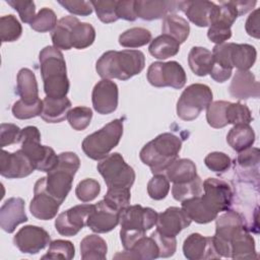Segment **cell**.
Here are the masks:
<instances>
[{"mask_svg":"<svg viewBox=\"0 0 260 260\" xmlns=\"http://www.w3.org/2000/svg\"><path fill=\"white\" fill-rule=\"evenodd\" d=\"M246 31L249 36L259 39L260 37V27H259V9H254L251 14L248 16L245 24Z\"/></svg>","mask_w":260,"mask_h":260,"instance_id":"be15d7a7","label":"cell"},{"mask_svg":"<svg viewBox=\"0 0 260 260\" xmlns=\"http://www.w3.org/2000/svg\"><path fill=\"white\" fill-rule=\"evenodd\" d=\"M92 118V111L90 108L78 106L70 109L67 114V120L70 126L76 131H82L88 127Z\"/></svg>","mask_w":260,"mask_h":260,"instance_id":"c3c4849f","label":"cell"},{"mask_svg":"<svg viewBox=\"0 0 260 260\" xmlns=\"http://www.w3.org/2000/svg\"><path fill=\"white\" fill-rule=\"evenodd\" d=\"M118 98L117 84L111 79H102L92 89L91 101L93 109L101 115L111 114L118 107Z\"/></svg>","mask_w":260,"mask_h":260,"instance_id":"ac0fdd59","label":"cell"},{"mask_svg":"<svg viewBox=\"0 0 260 260\" xmlns=\"http://www.w3.org/2000/svg\"><path fill=\"white\" fill-rule=\"evenodd\" d=\"M7 3L14 8L24 23H30L36 16V4L34 1L26 0H7Z\"/></svg>","mask_w":260,"mask_h":260,"instance_id":"6f0895ef","label":"cell"},{"mask_svg":"<svg viewBox=\"0 0 260 260\" xmlns=\"http://www.w3.org/2000/svg\"><path fill=\"white\" fill-rule=\"evenodd\" d=\"M58 3L62 5L67 11L72 14L80 15V16H87L92 12V5L89 1H76V0H59Z\"/></svg>","mask_w":260,"mask_h":260,"instance_id":"91938a15","label":"cell"},{"mask_svg":"<svg viewBox=\"0 0 260 260\" xmlns=\"http://www.w3.org/2000/svg\"><path fill=\"white\" fill-rule=\"evenodd\" d=\"M21 129L11 123H2L0 126V146L18 143L20 139Z\"/></svg>","mask_w":260,"mask_h":260,"instance_id":"680465c9","label":"cell"},{"mask_svg":"<svg viewBox=\"0 0 260 260\" xmlns=\"http://www.w3.org/2000/svg\"><path fill=\"white\" fill-rule=\"evenodd\" d=\"M179 1L166 0H139L135 1L136 16L143 20L165 18L178 10Z\"/></svg>","mask_w":260,"mask_h":260,"instance_id":"603a6c76","label":"cell"},{"mask_svg":"<svg viewBox=\"0 0 260 260\" xmlns=\"http://www.w3.org/2000/svg\"><path fill=\"white\" fill-rule=\"evenodd\" d=\"M43 107V101L40 99L32 104H26L22 100H18L13 104L11 112L16 119L26 120L41 116Z\"/></svg>","mask_w":260,"mask_h":260,"instance_id":"7dc6e473","label":"cell"},{"mask_svg":"<svg viewBox=\"0 0 260 260\" xmlns=\"http://www.w3.org/2000/svg\"><path fill=\"white\" fill-rule=\"evenodd\" d=\"M117 16L128 21H134L137 16L135 12V1L126 0V1H117Z\"/></svg>","mask_w":260,"mask_h":260,"instance_id":"94428289","label":"cell"},{"mask_svg":"<svg viewBox=\"0 0 260 260\" xmlns=\"http://www.w3.org/2000/svg\"><path fill=\"white\" fill-rule=\"evenodd\" d=\"M107 251L106 241L98 235H88L80 242V255L83 260H104Z\"/></svg>","mask_w":260,"mask_h":260,"instance_id":"d590c367","label":"cell"},{"mask_svg":"<svg viewBox=\"0 0 260 260\" xmlns=\"http://www.w3.org/2000/svg\"><path fill=\"white\" fill-rule=\"evenodd\" d=\"M17 93L26 104H32L39 100V87L35 73L28 68H22L17 73Z\"/></svg>","mask_w":260,"mask_h":260,"instance_id":"f546056e","label":"cell"},{"mask_svg":"<svg viewBox=\"0 0 260 260\" xmlns=\"http://www.w3.org/2000/svg\"><path fill=\"white\" fill-rule=\"evenodd\" d=\"M213 94L210 87L202 83L187 86L177 103V115L184 121L195 120L199 114L212 103Z\"/></svg>","mask_w":260,"mask_h":260,"instance_id":"9c48e42d","label":"cell"},{"mask_svg":"<svg viewBox=\"0 0 260 260\" xmlns=\"http://www.w3.org/2000/svg\"><path fill=\"white\" fill-rule=\"evenodd\" d=\"M159 257V249L155 241L151 237L143 236L140 238L130 250H125L124 253H119L114 258H130L150 260Z\"/></svg>","mask_w":260,"mask_h":260,"instance_id":"83f0119b","label":"cell"},{"mask_svg":"<svg viewBox=\"0 0 260 260\" xmlns=\"http://www.w3.org/2000/svg\"><path fill=\"white\" fill-rule=\"evenodd\" d=\"M257 51L254 46L249 44L231 43L230 58L233 68L238 70H249L255 63Z\"/></svg>","mask_w":260,"mask_h":260,"instance_id":"4dcf8cb0","label":"cell"},{"mask_svg":"<svg viewBox=\"0 0 260 260\" xmlns=\"http://www.w3.org/2000/svg\"><path fill=\"white\" fill-rule=\"evenodd\" d=\"M182 140L177 135L166 132L157 135L140 150L141 161L150 168L153 175L164 174L170 165L178 158Z\"/></svg>","mask_w":260,"mask_h":260,"instance_id":"277c9868","label":"cell"},{"mask_svg":"<svg viewBox=\"0 0 260 260\" xmlns=\"http://www.w3.org/2000/svg\"><path fill=\"white\" fill-rule=\"evenodd\" d=\"M39 61L46 96L65 98L70 84L62 52L54 46H47L40 52Z\"/></svg>","mask_w":260,"mask_h":260,"instance_id":"7a4b0ae2","label":"cell"},{"mask_svg":"<svg viewBox=\"0 0 260 260\" xmlns=\"http://www.w3.org/2000/svg\"><path fill=\"white\" fill-rule=\"evenodd\" d=\"M30 159L21 149L15 152L1 151L0 155V174L7 179H20L27 177L35 171Z\"/></svg>","mask_w":260,"mask_h":260,"instance_id":"2e32d148","label":"cell"},{"mask_svg":"<svg viewBox=\"0 0 260 260\" xmlns=\"http://www.w3.org/2000/svg\"><path fill=\"white\" fill-rule=\"evenodd\" d=\"M123 135V119H115L100 130L87 135L82 141V150L87 157L101 160L109 155Z\"/></svg>","mask_w":260,"mask_h":260,"instance_id":"8992f818","label":"cell"},{"mask_svg":"<svg viewBox=\"0 0 260 260\" xmlns=\"http://www.w3.org/2000/svg\"><path fill=\"white\" fill-rule=\"evenodd\" d=\"M165 175L174 184L187 183L198 176L195 164L189 158H177L165 171Z\"/></svg>","mask_w":260,"mask_h":260,"instance_id":"f1b7e54d","label":"cell"},{"mask_svg":"<svg viewBox=\"0 0 260 260\" xmlns=\"http://www.w3.org/2000/svg\"><path fill=\"white\" fill-rule=\"evenodd\" d=\"M260 160V151L257 147H249L245 150L239 152L237 157V162L239 169L242 172H249L253 169L258 170V165Z\"/></svg>","mask_w":260,"mask_h":260,"instance_id":"f5cc1de1","label":"cell"},{"mask_svg":"<svg viewBox=\"0 0 260 260\" xmlns=\"http://www.w3.org/2000/svg\"><path fill=\"white\" fill-rule=\"evenodd\" d=\"M231 258L233 259H258L255 241L246 225L239 229L231 240Z\"/></svg>","mask_w":260,"mask_h":260,"instance_id":"484cf974","label":"cell"},{"mask_svg":"<svg viewBox=\"0 0 260 260\" xmlns=\"http://www.w3.org/2000/svg\"><path fill=\"white\" fill-rule=\"evenodd\" d=\"M182 208L185 210L191 220H194L197 223H208L214 220L218 215L207 207L201 196L182 201Z\"/></svg>","mask_w":260,"mask_h":260,"instance_id":"836d02e7","label":"cell"},{"mask_svg":"<svg viewBox=\"0 0 260 260\" xmlns=\"http://www.w3.org/2000/svg\"><path fill=\"white\" fill-rule=\"evenodd\" d=\"M231 43H222L215 45L212 50L213 67L210 76L216 82L226 81L233 73V65L230 58Z\"/></svg>","mask_w":260,"mask_h":260,"instance_id":"d4e9b609","label":"cell"},{"mask_svg":"<svg viewBox=\"0 0 260 260\" xmlns=\"http://www.w3.org/2000/svg\"><path fill=\"white\" fill-rule=\"evenodd\" d=\"M229 103L230 102L226 101H215L208 106L206 109V120L209 126L219 129L229 125L225 118V112Z\"/></svg>","mask_w":260,"mask_h":260,"instance_id":"7bdbcfd3","label":"cell"},{"mask_svg":"<svg viewBox=\"0 0 260 260\" xmlns=\"http://www.w3.org/2000/svg\"><path fill=\"white\" fill-rule=\"evenodd\" d=\"M233 3L238 11L239 16L251 11L257 4L256 1H233Z\"/></svg>","mask_w":260,"mask_h":260,"instance_id":"e7e4bbea","label":"cell"},{"mask_svg":"<svg viewBox=\"0 0 260 260\" xmlns=\"http://www.w3.org/2000/svg\"><path fill=\"white\" fill-rule=\"evenodd\" d=\"M229 145L240 152L251 147L255 142V132L249 124L234 125L226 135Z\"/></svg>","mask_w":260,"mask_h":260,"instance_id":"1f68e13d","label":"cell"},{"mask_svg":"<svg viewBox=\"0 0 260 260\" xmlns=\"http://www.w3.org/2000/svg\"><path fill=\"white\" fill-rule=\"evenodd\" d=\"M27 219L24 201L19 197L7 199L0 208V226L8 234L13 233L18 224L27 221Z\"/></svg>","mask_w":260,"mask_h":260,"instance_id":"44dd1931","label":"cell"},{"mask_svg":"<svg viewBox=\"0 0 260 260\" xmlns=\"http://www.w3.org/2000/svg\"><path fill=\"white\" fill-rule=\"evenodd\" d=\"M180 44L168 35H160L150 42L148 51L156 59L165 60L179 53Z\"/></svg>","mask_w":260,"mask_h":260,"instance_id":"74e56055","label":"cell"},{"mask_svg":"<svg viewBox=\"0 0 260 260\" xmlns=\"http://www.w3.org/2000/svg\"><path fill=\"white\" fill-rule=\"evenodd\" d=\"M96 169L104 178L108 189H130L135 181V172L119 152L101 159Z\"/></svg>","mask_w":260,"mask_h":260,"instance_id":"ba28073f","label":"cell"},{"mask_svg":"<svg viewBox=\"0 0 260 260\" xmlns=\"http://www.w3.org/2000/svg\"><path fill=\"white\" fill-rule=\"evenodd\" d=\"M190 69L198 76L210 74L213 67L212 53L203 47H193L188 55Z\"/></svg>","mask_w":260,"mask_h":260,"instance_id":"d6a6232c","label":"cell"},{"mask_svg":"<svg viewBox=\"0 0 260 260\" xmlns=\"http://www.w3.org/2000/svg\"><path fill=\"white\" fill-rule=\"evenodd\" d=\"M80 167L78 155L71 151L58 154L56 166L48 172L46 177V188L48 192L58 201L63 203L69 194L76 172Z\"/></svg>","mask_w":260,"mask_h":260,"instance_id":"5b68a950","label":"cell"},{"mask_svg":"<svg viewBox=\"0 0 260 260\" xmlns=\"http://www.w3.org/2000/svg\"><path fill=\"white\" fill-rule=\"evenodd\" d=\"M215 219V235L212 237L214 248L220 257L231 258V240L239 229L246 225L245 220L239 212L230 209Z\"/></svg>","mask_w":260,"mask_h":260,"instance_id":"30bf717a","label":"cell"},{"mask_svg":"<svg viewBox=\"0 0 260 260\" xmlns=\"http://www.w3.org/2000/svg\"><path fill=\"white\" fill-rule=\"evenodd\" d=\"M62 203L52 196L46 188V177L40 178L34 188V198L29 204L30 213L38 219L50 220L57 215Z\"/></svg>","mask_w":260,"mask_h":260,"instance_id":"4fadbf2b","label":"cell"},{"mask_svg":"<svg viewBox=\"0 0 260 260\" xmlns=\"http://www.w3.org/2000/svg\"><path fill=\"white\" fill-rule=\"evenodd\" d=\"M19 142L21 150L30 159L35 169L42 172H50L58 161V155L54 149L41 144V133L35 126H27L21 130Z\"/></svg>","mask_w":260,"mask_h":260,"instance_id":"52a82bcc","label":"cell"},{"mask_svg":"<svg viewBox=\"0 0 260 260\" xmlns=\"http://www.w3.org/2000/svg\"><path fill=\"white\" fill-rule=\"evenodd\" d=\"M93 204H80L60 213L55 220V228L61 236L73 237L86 224Z\"/></svg>","mask_w":260,"mask_h":260,"instance_id":"5bb4252c","label":"cell"},{"mask_svg":"<svg viewBox=\"0 0 260 260\" xmlns=\"http://www.w3.org/2000/svg\"><path fill=\"white\" fill-rule=\"evenodd\" d=\"M101 192L100 183L94 179H84L80 181L75 189L76 197L81 202H89L98 197Z\"/></svg>","mask_w":260,"mask_h":260,"instance_id":"816d5d0a","label":"cell"},{"mask_svg":"<svg viewBox=\"0 0 260 260\" xmlns=\"http://www.w3.org/2000/svg\"><path fill=\"white\" fill-rule=\"evenodd\" d=\"M151 32L144 27H132L119 37V44L124 48H139L151 42Z\"/></svg>","mask_w":260,"mask_h":260,"instance_id":"ab89813d","label":"cell"},{"mask_svg":"<svg viewBox=\"0 0 260 260\" xmlns=\"http://www.w3.org/2000/svg\"><path fill=\"white\" fill-rule=\"evenodd\" d=\"M150 237L155 241L158 249H159V257L167 258L171 257L175 254L177 249V241L176 237H168L156 230L150 235Z\"/></svg>","mask_w":260,"mask_h":260,"instance_id":"9f6ffc18","label":"cell"},{"mask_svg":"<svg viewBox=\"0 0 260 260\" xmlns=\"http://www.w3.org/2000/svg\"><path fill=\"white\" fill-rule=\"evenodd\" d=\"M161 31L164 35L175 39L179 44H182L189 37L190 25L185 18L173 13L162 19Z\"/></svg>","mask_w":260,"mask_h":260,"instance_id":"e575fe53","label":"cell"},{"mask_svg":"<svg viewBox=\"0 0 260 260\" xmlns=\"http://www.w3.org/2000/svg\"><path fill=\"white\" fill-rule=\"evenodd\" d=\"M56 13L48 8H42L35 16L32 21L29 23L30 27L39 32H47L53 30L57 25Z\"/></svg>","mask_w":260,"mask_h":260,"instance_id":"bcb514c9","label":"cell"},{"mask_svg":"<svg viewBox=\"0 0 260 260\" xmlns=\"http://www.w3.org/2000/svg\"><path fill=\"white\" fill-rule=\"evenodd\" d=\"M22 34V26L17 18L12 15H4L0 18V36L1 42H14L20 38Z\"/></svg>","mask_w":260,"mask_h":260,"instance_id":"b9f144b4","label":"cell"},{"mask_svg":"<svg viewBox=\"0 0 260 260\" xmlns=\"http://www.w3.org/2000/svg\"><path fill=\"white\" fill-rule=\"evenodd\" d=\"M95 40L94 27L87 22H80L79 20L73 25L70 34V43L72 48L85 49L93 44Z\"/></svg>","mask_w":260,"mask_h":260,"instance_id":"f35d334b","label":"cell"},{"mask_svg":"<svg viewBox=\"0 0 260 260\" xmlns=\"http://www.w3.org/2000/svg\"><path fill=\"white\" fill-rule=\"evenodd\" d=\"M207 37L212 43L219 45V44L224 43L232 37V29L220 27V26L209 25V28L207 31Z\"/></svg>","mask_w":260,"mask_h":260,"instance_id":"6125c7cd","label":"cell"},{"mask_svg":"<svg viewBox=\"0 0 260 260\" xmlns=\"http://www.w3.org/2000/svg\"><path fill=\"white\" fill-rule=\"evenodd\" d=\"M144 65L145 57L141 51H108L96 61L95 70L103 79L127 80L139 74Z\"/></svg>","mask_w":260,"mask_h":260,"instance_id":"6da1fadb","label":"cell"},{"mask_svg":"<svg viewBox=\"0 0 260 260\" xmlns=\"http://www.w3.org/2000/svg\"><path fill=\"white\" fill-rule=\"evenodd\" d=\"M42 119L47 123H60L67 119V114L71 109V102L68 98H49L43 100Z\"/></svg>","mask_w":260,"mask_h":260,"instance_id":"4316f807","label":"cell"},{"mask_svg":"<svg viewBox=\"0 0 260 260\" xmlns=\"http://www.w3.org/2000/svg\"><path fill=\"white\" fill-rule=\"evenodd\" d=\"M92 8H94L96 16L105 23H111L118 20L117 16V1L104 0V1H90Z\"/></svg>","mask_w":260,"mask_h":260,"instance_id":"f907efd6","label":"cell"},{"mask_svg":"<svg viewBox=\"0 0 260 260\" xmlns=\"http://www.w3.org/2000/svg\"><path fill=\"white\" fill-rule=\"evenodd\" d=\"M147 80L155 87L170 86L180 89L184 87L187 75L182 65L177 61L153 62L148 67Z\"/></svg>","mask_w":260,"mask_h":260,"instance_id":"8fae6325","label":"cell"},{"mask_svg":"<svg viewBox=\"0 0 260 260\" xmlns=\"http://www.w3.org/2000/svg\"><path fill=\"white\" fill-rule=\"evenodd\" d=\"M203 192V183L199 176L192 181L182 184H174L172 187V194L175 200L184 201L193 197L200 196Z\"/></svg>","mask_w":260,"mask_h":260,"instance_id":"60d3db41","label":"cell"},{"mask_svg":"<svg viewBox=\"0 0 260 260\" xmlns=\"http://www.w3.org/2000/svg\"><path fill=\"white\" fill-rule=\"evenodd\" d=\"M191 218L181 207L172 206L158 214L156 231L168 237H176L184 229L190 225Z\"/></svg>","mask_w":260,"mask_h":260,"instance_id":"d6986e66","label":"cell"},{"mask_svg":"<svg viewBox=\"0 0 260 260\" xmlns=\"http://www.w3.org/2000/svg\"><path fill=\"white\" fill-rule=\"evenodd\" d=\"M215 5L210 1H179L178 10L183 11L195 25L205 27L209 26L211 13Z\"/></svg>","mask_w":260,"mask_h":260,"instance_id":"cb8c5ba5","label":"cell"},{"mask_svg":"<svg viewBox=\"0 0 260 260\" xmlns=\"http://www.w3.org/2000/svg\"><path fill=\"white\" fill-rule=\"evenodd\" d=\"M225 118L228 124L239 125V124H250L253 117L250 109L238 102V103H229L225 112Z\"/></svg>","mask_w":260,"mask_h":260,"instance_id":"ee69618b","label":"cell"},{"mask_svg":"<svg viewBox=\"0 0 260 260\" xmlns=\"http://www.w3.org/2000/svg\"><path fill=\"white\" fill-rule=\"evenodd\" d=\"M131 199L130 189L122 188V189H108L104 200L114 207L117 210H121L124 207L128 206Z\"/></svg>","mask_w":260,"mask_h":260,"instance_id":"db71d44e","label":"cell"},{"mask_svg":"<svg viewBox=\"0 0 260 260\" xmlns=\"http://www.w3.org/2000/svg\"><path fill=\"white\" fill-rule=\"evenodd\" d=\"M120 211L108 204L104 199L93 204L86 225L94 233L104 234L114 230L119 223Z\"/></svg>","mask_w":260,"mask_h":260,"instance_id":"e0dca14e","label":"cell"},{"mask_svg":"<svg viewBox=\"0 0 260 260\" xmlns=\"http://www.w3.org/2000/svg\"><path fill=\"white\" fill-rule=\"evenodd\" d=\"M75 255L74 245L70 241L55 240L50 243L49 250L43 259H64L70 260Z\"/></svg>","mask_w":260,"mask_h":260,"instance_id":"f6af8a7d","label":"cell"},{"mask_svg":"<svg viewBox=\"0 0 260 260\" xmlns=\"http://www.w3.org/2000/svg\"><path fill=\"white\" fill-rule=\"evenodd\" d=\"M184 256L189 260H206L218 259L212 237H203L198 233L190 234L183 244Z\"/></svg>","mask_w":260,"mask_h":260,"instance_id":"ffe728a7","label":"cell"},{"mask_svg":"<svg viewBox=\"0 0 260 260\" xmlns=\"http://www.w3.org/2000/svg\"><path fill=\"white\" fill-rule=\"evenodd\" d=\"M79 19L75 16H65L62 17L56 27L52 30L51 38L52 42L55 48L59 50H70L72 48L70 43V34L73 25L78 21Z\"/></svg>","mask_w":260,"mask_h":260,"instance_id":"8d00e7d4","label":"cell"},{"mask_svg":"<svg viewBox=\"0 0 260 260\" xmlns=\"http://www.w3.org/2000/svg\"><path fill=\"white\" fill-rule=\"evenodd\" d=\"M14 245L25 254H37L51 243L49 233L37 225L21 228L13 238Z\"/></svg>","mask_w":260,"mask_h":260,"instance_id":"9a60e30c","label":"cell"},{"mask_svg":"<svg viewBox=\"0 0 260 260\" xmlns=\"http://www.w3.org/2000/svg\"><path fill=\"white\" fill-rule=\"evenodd\" d=\"M203 191L200 196L211 211L218 214L230 209L233 203V190L225 181L208 178L203 182Z\"/></svg>","mask_w":260,"mask_h":260,"instance_id":"7c38bea8","label":"cell"},{"mask_svg":"<svg viewBox=\"0 0 260 260\" xmlns=\"http://www.w3.org/2000/svg\"><path fill=\"white\" fill-rule=\"evenodd\" d=\"M158 213L150 207L139 204L128 205L120 210V239L125 250H130L134 244L150 230L157 220Z\"/></svg>","mask_w":260,"mask_h":260,"instance_id":"3957f363","label":"cell"},{"mask_svg":"<svg viewBox=\"0 0 260 260\" xmlns=\"http://www.w3.org/2000/svg\"><path fill=\"white\" fill-rule=\"evenodd\" d=\"M230 93L238 100L259 98L260 83L249 70H238L230 84Z\"/></svg>","mask_w":260,"mask_h":260,"instance_id":"7402d4cb","label":"cell"},{"mask_svg":"<svg viewBox=\"0 0 260 260\" xmlns=\"http://www.w3.org/2000/svg\"><path fill=\"white\" fill-rule=\"evenodd\" d=\"M205 166L214 173H224L232 166L231 157L219 151H214L208 153L204 158Z\"/></svg>","mask_w":260,"mask_h":260,"instance_id":"11a10c76","label":"cell"},{"mask_svg":"<svg viewBox=\"0 0 260 260\" xmlns=\"http://www.w3.org/2000/svg\"><path fill=\"white\" fill-rule=\"evenodd\" d=\"M170 191V181L165 174H155L147 184V193L153 200H161Z\"/></svg>","mask_w":260,"mask_h":260,"instance_id":"681fc988","label":"cell"}]
</instances>
